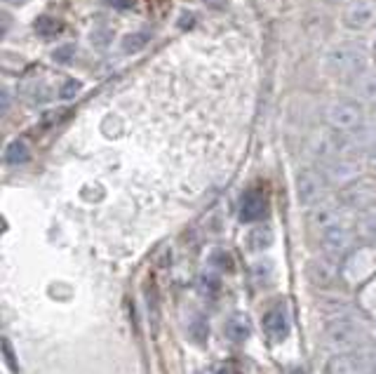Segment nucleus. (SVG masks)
Returning <instances> with one entry per match:
<instances>
[{
	"label": "nucleus",
	"instance_id": "f257e3e1",
	"mask_svg": "<svg viewBox=\"0 0 376 374\" xmlns=\"http://www.w3.org/2000/svg\"><path fill=\"white\" fill-rule=\"evenodd\" d=\"M320 66L327 75H332V78L353 80L355 75H360L362 71L369 66V52L362 43L343 41L325 50V55H322L320 59Z\"/></svg>",
	"mask_w": 376,
	"mask_h": 374
},
{
	"label": "nucleus",
	"instance_id": "f03ea898",
	"mask_svg": "<svg viewBox=\"0 0 376 374\" xmlns=\"http://www.w3.org/2000/svg\"><path fill=\"white\" fill-rule=\"evenodd\" d=\"M365 327H362L358 318H353V315H336L325 327V344L334 353L353 351L365 339Z\"/></svg>",
	"mask_w": 376,
	"mask_h": 374
},
{
	"label": "nucleus",
	"instance_id": "7ed1b4c3",
	"mask_svg": "<svg viewBox=\"0 0 376 374\" xmlns=\"http://www.w3.org/2000/svg\"><path fill=\"white\" fill-rule=\"evenodd\" d=\"M325 122L329 130L351 134L365 125V108L358 99H334L325 108Z\"/></svg>",
	"mask_w": 376,
	"mask_h": 374
},
{
	"label": "nucleus",
	"instance_id": "20e7f679",
	"mask_svg": "<svg viewBox=\"0 0 376 374\" xmlns=\"http://www.w3.org/2000/svg\"><path fill=\"white\" fill-rule=\"evenodd\" d=\"M329 182L325 177V172L317 170V167H306L296 174V182H294V191H296V203L301 208L310 210L313 205H317L322 198H327L329 193Z\"/></svg>",
	"mask_w": 376,
	"mask_h": 374
},
{
	"label": "nucleus",
	"instance_id": "39448f33",
	"mask_svg": "<svg viewBox=\"0 0 376 374\" xmlns=\"http://www.w3.org/2000/svg\"><path fill=\"white\" fill-rule=\"evenodd\" d=\"M320 170L325 172L329 186L341 191V189H346L348 184H353L358 177L365 174V163H360V158L348 151V153H341V156H336L332 160H327Z\"/></svg>",
	"mask_w": 376,
	"mask_h": 374
},
{
	"label": "nucleus",
	"instance_id": "423d86ee",
	"mask_svg": "<svg viewBox=\"0 0 376 374\" xmlns=\"http://www.w3.org/2000/svg\"><path fill=\"white\" fill-rule=\"evenodd\" d=\"M339 198L348 210H358V212L372 210L376 205V177L362 174L353 184L341 189Z\"/></svg>",
	"mask_w": 376,
	"mask_h": 374
},
{
	"label": "nucleus",
	"instance_id": "0eeeda50",
	"mask_svg": "<svg viewBox=\"0 0 376 374\" xmlns=\"http://www.w3.org/2000/svg\"><path fill=\"white\" fill-rule=\"evenodd\" d=\"M355 229L348 226V224H336V226L322 231L320 236V245H322V252L336 257V259H343L346 254L353 252L355 247Z\"/></svg>",
	"mask_w": 376,
	"mask_h": 374
},
{
	"label": "nucleus",
	"instance_id": "6e6552de",
	"mask_svg": "<svg viewBox=\"0 0 376 374\" xmlns=\"http://www.w3.org/2000/svg\"><path fill=\"white\" fill-rule=\"evenodd\" d=\"M341 24L348 31H367L376 24V0H348L341 12Z\"/></svg>",
	"mask_w": 376,
	"mask_h": 374
},
{
	"label": "nucleus",
	"instance_id": "1a4fd4ad",
	"mask_svg": "<svg viewBox=\"0 0 376 374\" xmlns=\"http://www.w3.org/2000/svg\"><path fill=\"white\" fill-rule=\"evenodd\" d=\"M346 210L348 208L341 203V198H322L320 203L310 208L308 222H310V226L322 233V231L332 229L336 224H343L341 219L346 215Z\"/></svg>",
	"mask_w": 376,
	"mask_h": 374
},
{
	"label": "nucleus",
	"instance_id": "9d476101",
	"mask_svg": "<svg viewBox=\"0 0 376 374\" xmlns=\"http://www.w3.org/2000/svg\"><path fill=\"white\" fill-rule=\"evenodd\" d=\"M327 374H374V363L362 353L343 351L334 353L325 365Z\"/></svg>",
	"mask_w": 376,
	"mask_h": 374
},
{
	"label": "nucleus",
	"instance_id": "9b49d317",
	"mask_svg": "<svg viewBox=\"0 0 376 374\" xmlns=\"http://www.w3.org/2000/svg\"><path fill=\"white\" fill-rule=\"evenodd\" d=\"M306 275L308 280L313 282L315 287H332L341 275V266H339V259L332 254H322V257H315V259L308 261L306 266Z\"/></svg>",
	"mask_w": 376,
	"mask_h": 374
},
{
	"label": "nucleus",
	"instance_id": "f8f14e48",
	"mask_svg": "<svg viewBox=\"0 0 376 374\" xmlns=\"http://www.w3.org/2000/svg\"><path fill=\"white\" fill-rule=\"evenodd\" d=\"M351 92L362 106L376 108V69H365L351 80Z\"/></svg>",
	"mask_w": 376,
	"mask_h": 374
},
{
	"label": "nucleus",
	"instance_id": "ddd939ff",
	"mask_svg": "<svg viewBox=\"0 0 376 374\" xmlns=\"http://www.w3.org/2000/svg\"><path fill=\"white\" fill-rule=\"evenodd\" d=\"M266 215V196L259 189L245 191L243 201H240V222L250 224L259 222Z\"/></svg>",
	"mask_w": 376,
	"mask_h": 374
},
{
	"label": "nucleus",
	"instance_id": "4468645a",
	"mask_svg": "<svg viewBox=\"0 0 376 374\" xmlns=\"http://www.w3.org/2000/svg\"><path fill=\"white\" fill-rule=\"evenodd\" d=\"M263 330L273 341H284L289 337V318L284 308L275 306L263 315Z\"/></svg>",
	"mask_w": 376,
	"mask_h": 374
},
{
	"label": "nucleus",
	"instance_id": "2eb2a0df",
	"mask_svg": "<svg viewBox=\"0 0 376 374\" xmlns=\"http://www.w3.org/2000/svg\"><path fill=\"white\" fill-rule=\"evenodd\" d=\"M353 229H355L358 240L367 243V245H376V210L360 212V217L355 219Z\"/></svg>",
	"mask_w": 376,
	"mask_h": 374
},
{
	"label": "nucleus",
	"instance_id": "dca6fc26",
	"mask_svg": "<svg viewBox=\"0 0 376 374\" xmlns=\"http://www.w3.org/2000/svg\"><path fill=\"white\" fill-rule=\"evenodd\" d=\"M224 330L229 334V339L245 341V339H250V334H252V320L245 313H233L231 318L226 320Z\"/></svg>",
	"mask_w": 376,
	"mask_h": 374
},
{
	"label": "nucleus",
	"instance_id": "f3484780",
	"mask_svg": "<svg viewBox=\"0 0 376 374\" xmlns=\"http://www.w3.org/2000/svg\"><path fill=\"white\" fill-rule=\"evenodd\" d=\"M87 41L94 50L103 52L106 48H111V43L115 41V29L108 27V24H94L87 34Z\"/></svg>",
	"mask_w": 376,
	"mask_h": 374
},
{
	"label": "nucleus",
	"instance_id": "a211bd4d",
	"mask_svg": "<svg viewBox=\"0 0 376 374\" xmlns=\"http://www.w3.org/2000/svg\"><path fill=\"white\" fill-rule=\"evenodd\" d=\"M29 158H31V151H29V146H26V141L12 139L10 144L5 146L3 160L8 165H24V163H29Z\"/></svg>",
	"mask_w": 376,
	"mask_h": 374
},
{
	"label": "nucleus",
	"instance_id": "6ab92c4d",
	"mask_svg": "<svg viewBox=\"0 0 376 374\" xmlns=\"http://www.w3.org/2000/svg\"><path fill=\"white\" fill-rule=\"evenodd\" d=\"M148 43H151V34H148V31H129L120 41V48L125 55H137L141 50H146Z\"/></svg>",
	"mask_w": 376,
	"mask_h": 374
},
{
	"label": "nucleus",
	"instance_id": "aec40b11",
	"mask_svg": "<svg viewBox=\"0 0 376 374\" xmlns=\"http://www.w3.org/2000/svg\"><path fill=\"white\" fill-rule=\"evenodd\" d=\"M250 250H254V252H263V250H268L270 245H273V231H270V226H254L250 231Z\"/></svg>",
	"mask_w": 376,
	"mask_h": 374
},
{
	"label": "nucleus",
	"instance_id": "412c9836",
	"mask_svg": "<svg viewBox=\"0 0 376 374\" xmlns=\"http://www.w3.org/2000/svg\"><path fill=\"white\" fill-rule=\"evenodd\" d=\"M34 29H36V34L41 36V38H55V36L62 34L64 24L59 22V19H55V17H50V15H41L34 22Z\"/></svg>",
	"mask_w": 376,
	"mask_h": 374
},
{
	"label": "nucleus",
	"instance_id": "4be33fe9",
	"mask_svg": "<svg viewBox=\"0 0 376 374\" xmlns=\"http://www.w3.org/2000/svg\"><path fill=\"white\" fill-rule=\"evenodd\" d=\"M24 99L29 101V104H45V101L50 99V89H48V85L45 82H41V80H34V82H29V85L24 87Z\"/></svg>",
	"mask_w": 376,
	"mask_h": 374
},
{
	"label": "nucleus",
	"instance_id": "5701e85b",
	"mask_svg": "<svg viewBox=\"0 0 376 374\" xmlns=\"http://www.w3.org/2000/svg\"><path fill=\"white\" fill-rule=\"evenodd\" d=\"M73 57H75V45H73V43L62 45V48H57L55 52H52V59H55V62H59V64H68V62H73Z\"/></svg>",
	"mask_w": 376,
	"mask_h": 374
},
{
	"label": "nucleus",
	"instance_id": "b1692460",
	"mask_svg": "<svg viewBox=\"0 0 376 374\" xmlns=\"http://www.w3.org/2000/svg\"><path fill=\"white\" fill-rule=\"evenodd\" d=\"M80 80H73V78H71V80H66V82H64V85H62V89H59V96H62V99H73V96L78 94V92H80Z\"/></svg>",
	"mask_w": 376,
	"mask_h": 374
},
{
	"label": "nucleus",
	"instance_id": "393cba45",
	"mask_svg": "<svg viewBox=\"0 0 376 374\" xmlns=\"http://www.w3.org/2000/svg\"><path fill=\"white\" fill-rule=\"evenodd\" d=\"M210 261H212L217 268H226V271H231V268H233V266H231V264H233L231 254H229V252H224V250H217V252L212 254V259H210Z\"/></svg>",
	"mask_w": 376,
	"mask_h": 374
},
{
	"label": "nucleus",
	"instance_id": "a878e982",
	"mask_svg": "<svg viewBox=\"0 0 376 374\" xmlns=\"http://www.w3.org/2000/svg\"><path fill=\"white\" fill-rule=\"evenodd\" d=\"M103 3H106L108 8L118 10V12H125V10L132 8V0H103Z\"/></svg>",
	"mask_w": 376,
	"mask_h": 374
},
{
	"label": "nucleus",
	"instance_id": "bb28decb",
	"mask_svg": "<svg viewBox=\"0 0 376 374\" xmlns=\"http://www.w3.org/2000/svg\"><path fill=\"white\" fill-rule=\"evenodd\" d=\"M203 287L210 289V292H217V289H219V280L214 278V275L207 273V275H203Z\"/></svg>",
	"mask_w": 376,
	"mask_h": 374
},
{
	"label": "nucleus",
	"instance_id": "cd10ccee",
	"mask_svg": "<svg viewBox=\"0 0 376 374\" xmlns=\"http://www.w3.org/2000/svg\"><path fill=\"white\" fill-rule=\"evenodd\" d=\"M5 3L12 5V8H24V5L29 3V0H5Z\"/></svg>",
	"mask_w": 376,
	"mask_h": 374
},
{
	"label": "nucleus",
	"instance_id": "c85d7f7f",
	"mask_svg": "<svg viewBox=\"0 0 376 374\" xmlns=\"http://www.w3.org/2000/svg\"><path fill=\"white\" fill-rule=\"evenodd\" d=\"M369 165L376 170V148H374V151H369Z\"/></svg>",
	"mask_w": 376,
	"mask_h": 374
},
{
	"label": "nucleus",
	"instance_id": "c756f323",
	"mask_svg": "<svg viewBox=\"0 0 376 374\" xmlns=\"http://www.w3.org/2000/svg\"><path fill=\"white\" fill-rule=\"evenodd\" d=\"M219 374H233V372L229 370V367H224V370H219Z\"/></svg>",
	"mask_w": 376,
	"mask_h": 374
},
{
	"label": "nucleus",
	"instance_id": "7c9ffc66",
	"mask_svg": "<svg viewBox=\"0 0 376 374\" xmlns=\"http://www.w3.org/2000/svg\"><path fill=\"white\" fill-rule=\"evenodd\" d=\"M372 122H374V125H376V108H374V111H372Z\"/></svg>",
	"mask_w": 376,
	"mask_h": 374
},
{
	"label": "nucleus",
	"instance_id": "2f4dec72",
	"mask_svg": "<svg viewBox=\"0 0 376 374\" xmlns=\"http://www.w3.org/2000/svg\"><path fill=\"white\" fill-rule=\"evenodd\" d=\"M372 55H374V59H376V41H374V48H372Z\"/></svg>",
	"mask_w": 376,
	"mask_h": 374
},
{
	"label": "nucleus",
	"instance_id": "473e14b6",
	"mask_svg": "<svg viewBox=\"0 0 376 374\" xmlns=\"http://www.w3.org/2000/svg\"><path fill=\"white\" fill-rule=\"evenodd\" d=\"M329 3H348V0H329Z\"/></svg>",
	"mask_w": 376,
	"mask_h": 374
}]
</instances>
